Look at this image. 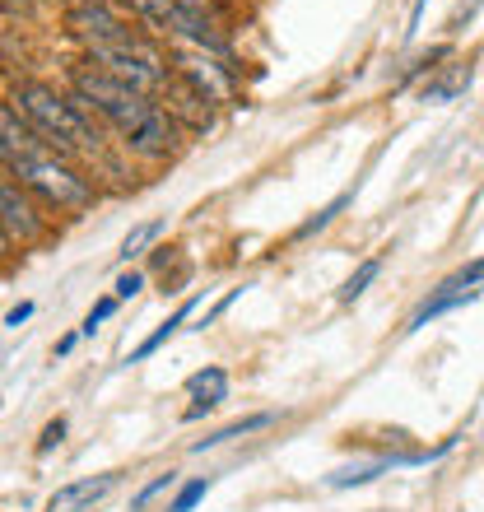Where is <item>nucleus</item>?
Listing matches in <instances>:
<instances>
[{
    "mask_svg": "<svg viewBox=\"0 0 484 512\" xmlns=\"http://www.w3.org/2000/svg\"><path fill=\"white\" fill-rule=\"evenodd\" d=\"M424 5H429V0H415V10H410V28H405V38H415V33H419V19H424Z\"/></svg>",
    "mask_w": 484,
    "mask_h": 512,
    "instance_id": "nucleus-27",
    "label": "nucleus"
},
{
    "mask_svg": "<svg viewBox=\"0 0 484 512\" xmlns=\"http://www.w3.org/2000/svg\"><path fill=\"white\" fill-rule=\"evenodd\" d=\"M191 312H196V298H182V303H177V308H173V317H168V322H163L159 331H154V336H145V340H140V345H135V350H131V359H126V364H145V359H149V354H154V350H163V345H168V340L177 336V326L187 322Z\"/></svg>",
    "mask_w": 484,
    "mask_h": 512,
    "instance_id": "nucleus-13",
    "label": "nucleus"
},
{
    "mask_svg": "<svg viewBox=\"0 0 484 512\" xmlns=\"http://www.w3.org/2000/svg\"><path fill=\"white\" fill-rule=\"evenodd\" d=\"M466 84H471V70H452V75H443V80L424 84V103H452Z\"/></svg>",
    "mask_w": 484,
    "mask_h": 512,
    "instance_id": "nucleus-18",
    "label": "nucleus"
},
{
    "mask_svg": "<svg viewBox=\"0 0 484 512\" xmlns=\"http://www.w3.org/2000/svg\"><path fill=\"white\" fill-rule=\"evenodd\" d=\"M205 494H210V480H187V485L177 489L173 494V503H168V512H191L196 508V503L205 499Z\"/></svg>",
    "mask_w": 484,
    "mask_h": 512,
    "instance_id": "nucleus-20",
    "label": "nucleus"
},
{
    "mask_svg": "<svg viewBox=\"0 0 484 512\" xmlns=\"http://www.w3.org/2000/svg\"><path fill=\"white\" fill-rule=\"evenodd\" d=\"M187 391H191V405L182 410V419H201V415H210L224 396H229V373L219 364H210V368H201V373H191V382H187Z\"/></svg>",
    "mask_w": 484,
    "mask_h": 512,
    "instance_id": "nucleus-10",
    "label": "nucleus"
},
{
    "mask_svg": "<svg viewBox=\"0 0 484 512\" xmlns=\"http://www.w3.org/2000/svg\"><path fill=\"white\" fill-rule=\"evenodd\" d=\"M177 140H182V126H177V117L163 108V103H154V112H149L145 122L135 126L126 140H121V149H126V159L163 163L177 149Z\"/></svg>",
    "mask_w": 484,
    "mask_h": 512,
    "instance_id": "nucleus-6",
    "label": "nucleus"
},
{
    "mask_svg": "<svg viewBox=\"0 0 484 512\" xmlns=\"http://www.w3.org/2000/svg\"><path fill=\"white\" fill-rule=\"evenodd\" d=\"M177 10H191V14H201V19H215L219 24V14H224V5L219 0H173Z\"/></svg>",
    "mask_w": 484,
    "mask_h": 512,
    "instance_id": "nucleus-25",
    "label": "nucleus"
},
{
    "mask_svg": "<svg viewBox=\"0 0 484 512\" xmlns=\"http://www.w3.org/2000/svg\"><path fill=\"white\" fill-rule=\"evenodd\" d=\"M66 28L80 42H131L135 33H140V28H131L121 14H112V5H103V0H80V5H70Z\"/></svg>",
    "mask_w": 484,
    "mask_h": 512,
    "instance_id": "nucleus-7",
    "label": "nucleus"
},
{
    "mask_svg": "<svg viewBox=\"0 0 484 512\" xmlns=\"http://www.w3.org/2000/svg\"><path fill=\"white\" fill-rule=\"evenodd\" d=\"M447 56H452V47H447V42H443V47H429V52L419 56L415 66H410V70L401 75V84H396V89H405V84L419 80V75H433V70H438V61H447Z\"/></svg>",
    "mask_w": 484,
    "mask_h": 512,
    "instance_id": "nucleus-19",
    "label": "nucleus"
},
{
    "mask_svg": "<svg viewBox=\"0 0 484 512\" xmlns=\"http://www.w3.org/2000/svg\"><path fill=\"white\" fill-rule=\"evenodd\" d=\"M168 489H177V475H173V471H168V475H159V480H149V485H145V489H140V494H135V499H131V512H145L149 503L159 499V494H168Z\"/></svg>",
    "mask_w": 484,
    "mask_h": 512,
    "instance_id": "nucleus-22",
    "label": "nucleus"
},
{
    "mask_svg": "<svg viewBox=\"0 0 484 512\" xmlns=\"http://www.w3.org/2000/svg\"><path fill=\"white\" fill-rule=\"evenodd\" d=\"M350 201H354V191H340L336 201H326L317 215H308V219H303V224L294 229V243H308L312 233H322L326 224H336V215H340V210H350Z\"/></svg>",
    "mask_w": 484,
    "mask_h": 512,
    "instance_id": "nucleus-15",
    "label": "nucleus"
},
{
    "mask_svg": "<svg viewBox=\"0 0 484 512\" xmlns=\"http://www.w3.org/2000/svg\"><path fill=\"white\" fill-rule=\"evenodd\" d=\"M5 173L19 177L52 215L56 210H89V205L98 201V187L89 182V173L75 168V163H70L66 154H56V149H33L24 159L5 163Z\"/></svg>",
    "mask_w": 484,
    "mask_h": 512,
    "instance_id": "nucleus-3",
    "label": "nucleus"
},
{
    "mask_svg": "<svg viewBox=\"0 0 484 512\" xmlns=\"http://www.w3.org/2000/svg\"><path fill=\"white\" fill-rule=\"evenodd\" d=\"M75 340H80V336H61V340H56V359H66V354L75 350Z\"/></svg>",
    "mask_w": 484,
    "mask_h": 512,
    "instance_id": "nucleus-29",
    "label": "nucleus"
},
{
    "mask_svg": "<svg viewBox=\"0 0 484 512\" xmlns=\"http://www.w3.org/2000/svg\"><path fill=\"white\" fill-rule=\"evenodd\" d=\"M173 252H177V247H154V256H149V266H154V270L168 266V261H173Z\"/></svg>",
    "mask_w": 484,
    "mask_h": 512,
    "instance_id": "nucleus-28",
    "label": "nucleus"
},
{
    "mask_svg": "<svg viewBox=\"0 0 484 512\" xmlns=\"http://www.w3.org/2000/svg\"><path fill=\"white\" fill-rule=\"evenodd\" d=\"M61 443H66V419L56 415L52 424L42 429V438H38V457H47V452H52V447H61Z\"/></svg>",
    "mask_w": 484,
    "mask_h": 512,
    "instance_id": "nucleus-24",
    "label": "nucleus"
},
{
    "mask_svg": "<svg viewBox=\"0 0 484 512\" xmlns=\"http://www.w3.org/2000/svg\"><path fill=\"white\" fill-rule=\"evenodd\" d=\"M52 210L33 196V191L19 182V177L5 173L0 182V219H5V247H38L52 238Z\"/></svg>",
    "mask_w": 484,
    "mask_h": 512,
    "instance_id": "nucleus-4",
    "label": "nucleus"
},
{
    "mask_svg": "<svg viewBox=\"0 0 484 512\" xmlns=\"http://www.w3.org/2000/svg\"><path fill=\"white\" fill-rule=\"evenodd\" d=\"M377 275H382V256H368V261H359V270H354L350 280L340 284V303H345V308H350V303H359Z\"/></svg>",
    "mask_w": 484,
    "mask_h": 512,
    "instance_id": "nucleus-16",
    "label": "nucleus"
},
{
    "mask_svg": "<svg viewBox=\"0 0 484 512\" xmlns=\"http://www.w3.org/2000/svg\"><path fill=\"white\" fill-rule=\"evenodd\" d=\"M117 480H121V471H108V475H89V480H75V485H61L47 499V512H84V508H94L103 494H112L117 489Z\"/></svg>",
    "mask_w": 484,
    "mask_h": 512,
    "instance_id": "nucleus-9",
    "label": "nucleus"
},
{
    "mask_svg": "<svg viewBox=\"0 0 484 512\" xmlns=\"http://www.w3.org/2000/svg\"><path fill=\"white\" fill-rule=\"evenodd\" d=\"M159 233H163V219H149V224H135V229L126 233V238H121V247H117V261H121V266H131L135 256L145 252V247L154 243Z\"/></svg>",
    "mask_w": 484,
    "mask_h": 512,
    "instance_id": "nucleus-17",
    "label": "nucleus"
},
{
    "mask_svg": "<svg viewBox=\"0 0 484 512\" xmlns=\"http://www.w3.org/2000/svg\"><path fill=\"white\" fill-rule=\"evenodd\" d=\"M275 424V415L270 410H261V415H247V419H233V424H224V429H215L210 438H201V443H191V452H205V447H224L233 443V438H247V433H261Z\"/></svg>",
    "mask_w": 484,
    "mask_h": 512,
    "instance_id": "nucleus-14",
    "label": "nucleus"
},
{
    "mask_svg": "<svg viewBox=\"0 0 484 512\" xmlns=\"http://www.w3.org/2000/svg\"><path fill=\"white\" fill-rule=\"evenodd\" d=\"M168 61H173V75H177V80H187L191 89H196V94H205L210 103H233V98H238V70L224 66L219 56L173 42Z\"/></svg>",
    "mask_w": 484,
    "mask_h": 512,
    "instance_id": "nucleus-5",
    "label": "nucleus"
},
{
    "mask_svg": "<svg viewBox=\"0 0 484 512\" xmlns=\"http://www.w3.org/2000/svg\"><path fill=\"white\" fill-rule=\"evenodd\" d=\"M10 103L24 112L28 122H33V131L56 154H66V159H94L103 168H117L108 154V140H103V126L89 112L75 108L66 89H52V84H42V80H19L10 89Z\"/></svg>",
    "mask_w": 484,
    "mask_h": 512,
    "instance_id": "nucleus-1",
    "label": "nucleus"
},
{
    "mask_svg": "<svg viewBox=\"0 0 484 512\" xmlns=\"http://www.w3.org/2000/svg\"><path fill=\"white\" fill-rule=\"evenodd\" d=\"M66 94H70V103H75L80 112H89L103 131L117 135V145L135 131V126L145 122L149 112H154V98L126 89L121 80H112L108 70H98L94 61H75V66H70V89Z\"/></svg>",
    "mask_w": 484,
    "mask_h": 512,
    "instance_id": "nucleus-2",
    "label": "nucleus"
},
{
    "mask_svg": "<svg viewBox=\"0 0 484 512\" xmlns=\"http://www.w3.org/2000/svg\"><path fill=\"white\" fill-rule=\"evenodd\" d=\"M28 317H33V303H19V308L5 312V326H24Z\"/></svg>",
    "mask_w": 484,
    "mask_h": 512,
    "instance_id": "nucleus-26",
    "label": "nucleus"
},
{
    "mask_svg": "<svg viewBox=\"0 0 484 512\" xmlns=\"http://www.w3.org/2000/svg\"><path fill=\"white\" fill-rule=\"evenodd\" d=\"M126 10L140 19V28H149L154 38H173V14L177 5L173 0H121Z\"/></svg>",
    "mask_w": 484,
    "mask_h": 512,
    "instance_id": "nucleus-12",
    "label": "nucleus"
},
{
    "mask_svg": "<svg viewBox=\"0 0 484 512\" xmlns=\"http://www.w3.org/2000/svg\"><path fill=\"white\" fill-rule=\"evenodd\" d=\"M112 289H117V298H121V303H126V298H135V294H140V289H145V270H121V275H117V284H112Z\"/></svg>",
    "mask_w": 484,
    "mask_h": 512,
    "instance_id": "nucleus-23",
    "label": "nucleus"
},
{
    "mask_svg": "<svg viewBox=\"0 0 484 512\" xmlns=\"http://www.w3.org/2000/svg\"><path fill=\"white\" fill-rule=\"evenodd\" d=\"M391 466H405V452H401V457L391 452V457L359 461V466H345V471H331V475H326V485H331V489H359V485H373L377 475H387Z\"/></svg>",
    "mask_w": 484,
    "mask_h": 512,
    "instance_id": "nucleus-11",
    "label": "nucleus"
},
{
    "mask_svg": "<svg viewBox=\"0 0 484 512\" xmlns=\"http://www.w3.org/2000/svg\"><path fill=\"white\" fill-rule=\"evenodd\" d=\"M117 303H121V298H117V294H108V298H98L94 308H89V317H84V326H80V336H89V340H94V336H98V326H103V322H108V317H112V312H117Z\"/></svg>",
    "mask_w": 484,
    "mask_h": 512,
    "instance_id": "nucleus-21",
    "label": "nucleus"
},
{
    "mask_svg": "<svg viewBox=\"0 0 484 512\" xmlns=\"http://www.w3.org/2000/svg\"><path fill=\"white\" fill-rule=\"evenodd\" d=\"M163 98H168L163 108L177 117V126L187 122L191 131H210V126H215V112H210L215 103H210L205 94H196L187 80H177V75H173V80H168V89H163Z\"/></svg>",
    "mask_w": 484,
    "mask_h": 512,
    "instance_id": "nucleus-8",
    "label": "nucleus"
}]
</instances>
